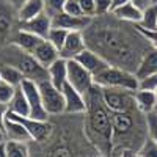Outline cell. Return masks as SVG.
I'll list each match as a JSON object with an SVG mask.
<instances>
[{"mask_svg": "<svg viewBox=\"0 0 157 157\" xmlns=\"http://www.w3.org/2000/svg\"><path fill=\"white\" fill-rule=\"evenodd\" d=\"M105 17L107 14L93 17L90 25L83 30L86 47L96 50L113 66L135 72L143 54L151 46L141 47L135 39L141 35L137 25H134V29H129V22L123 21V25L116 24L118 19L113 13L110 21Z\"/></svg>", "mask_w": 157, "mask_h": 157, "instance_id": "obj_1", "label": "cell"}, {"mask_svg": "<svg viewBox=\"0 0 157 157\" xmlns=\"http://www.w3.org/2000/svg\"><path fill=\"white\" fill-rule=\"evenodd\" d=\"M85 96V135L101 155H110V151L113 148L112 112L102 99L101 86L94 85Z\"/></svg>", "mask_w": 157, "mask_h": 157, "instance_id": "obj_2", "label": "cell"}, {"mask_svg": "<svg viewBox=\"0 0 157 157\" xmlns=\"http://www.w3.org/2000/svg\"><path fill=\"white\" fill-rule=\"evenodd\" d=\"M138 109L132 110H126V112H112V129H113V146H127L132 148V141L134 138L140 143L145 141L146 135H141L143 132H148V127L145 129H138V121L135 113ZM137 151V149H135Z\"/></svg>", "mask_w": 157, "mask_h": 157, "instance_id": "obj_3", "label": "cell"}, {"mask_svg": "<svg viewBox=\"0 0 157 157\" xmlns=\"http://www.w3.org/2000/svg\"><path fill=\"white\" fill-rule=\"evenodd\" d=\"M5 61L14 64V66L24 74L25 78L35 80L36 83L49 78L47 68H44L43 64H39L30 52H25L14 44H11V47L8 49V55L5 57Z\"/></svg>", "mask_w": 157, "mask_h": 157, "instance_id": "obj_4", "label": "cell"}, {"mask_svg": "<svg viewBox=\"0 0 157 157\" xmlns=\"http://www.w3.org/2000/svg\"><path fill=\"white\" fill-rule=\"evenodd\" d=\"M94 83L101 88H123L135 91L138 90L140 80L135 75V72L110 64L104 71L94 75Z\"/></svg>", "mask_w": 157, "mask_h": 157, "instance_id": "obj_5", "label": "cell"}, {"mask_svg": "<svg viewBox=\"0 0 157 157\" xmlns=\"http://www.w3.org/2000/svg\"><path fill=\"white\" fill-rule=\"evenodd\" d=\"M96 85V83H94ZM102 99L110 112H126L135 109V91L123 88H101Z\"/></svg>", "mask_w": 157, "mask_h": 157, "instance_id": "obj_6", "label": "cell"}, {"mask_svg": "<svg viewBox=\"0 0 157 157\" xmlns=\"http://www.w3.org/2000/svg\"><path fill=\"white\" fill-rule=\"evenodd\" d=\"M39 93H41L43 105L49 115H61L64 113V98L63 91L57 88L49 78L38 83Z\"/></svg>", "mask_w": 157, "mask_h": 157, "instance_id": "obj_7", "label": "cell"}, {"mask_svg": "<svg viewBox=\"0 0 157 157\" xmlns=\"http://www.w3.org/2000/svg\"><path fill=\"white\" fill-rule=\"evenodd\" d=\"M68 82L74 88H77L80 93L86 94L94 86V77L75 58H71V60H68Z\"/></svg>", "mask_w": 157, "mask_h": 157, "instance_id": "obj_8", "label": "cell"}, {"mask_svg": "<svg viewBox=\"0 0 157 157\" xmlns=\"http://www.w3.org/2000/svg\"><path fill=\"white\" fill-rule=\"evenodd\" d=\"M21 88L25 93V98L29 101L30 105V116L35 120H47L49 113L46 112L44 105H43V99H41V93H39V86L35 80L30 78H24Z\"/></svg>", "mask_w": 157, "mask_h": 157, "instance_id": "obj_9", "label": "cell"}, {"mask_svg": "<svg viewBox=\"0 0 157 157\" xmlns=\"http://www.w3.org/2000/svg\"><path fill=\"white\" fill-rule=\"evenodd\" d=\"M6 116L19 121L21 124H24L25 129L30 132L33 141H44L52 134V124L47 123V120H35L32 116H22V115H16V113H11V112H8Z\"/></svg>", "mask_w": 157, "mask_h": 157, "instance_id": "obj_10", "label": "cell"}, {"mask_svg": "<svg viewBox=\"0 0 157 157\" xmlns=\"http://www.w3.org/2000/svg\"><path fill=\"white\" fill-rule=\"evenodd\" d=\"M64 98V113L68 115H83L86 110V96L66 82L61 88Z\"/></svg>", "mask_w": 157, "mask_h": 157, "instance_id": "obj_11", "label": "cell"}, {"mask_svg": "<svg viewBox=\"0 0 157 157\" xmlns=\"http://www.w3.org/2000/svg\"><path fill=\"white\" fill-rule=\"evenodd\" d=\"M85 49H86V41H85L83 30H72L68 33L66 41L60 49V57L64 60H71L75 58Z\"/></svg>", "mask_w": 157, "mask_h": 157, "instance_id": "obj_12", "label": "cell"}, {"mask_svg": "<svg viewBox=\"0 0 157 157\" xmlns=\"http://www.w3.org/2000/svg\"><path fill=\"white\" fill-rule=\"evenodd\" d=\"M75 60L80 63L85 69H88L91 74H93V77H94L98 72L104 71L107 66H110V63H109L105 58H104L102 55H99L96 50L90 49V47H86L85 50H82L80 54L75 57Z\"/></svg>", "mask_w": 157, "mask_h": 157, "instance_id": "obj_13", "label": "cell"}, {"mask_svg": "<svg viewBox=\"0 0 157 157\" xmlns=\"http://www.w3.org/2000/svg\"><path fill=\"white\" fill-rule=\"evenodd\" d=\"M14 25V5L10 0H0V43L11 38Z\"/></svg>", "mask_w": 157, "mask_h": 157, "instance_id": "obj_14", "label": "cell"}, {"mask_svg": "<svg viewBox=\"0 0 157 157\" xmlns=\"http://www.w3.org/2000/svg\"><path fill=\"white\" fill-rule=\"evenodd\" d=\"M91 19L93 17H88V16H72L68 14V13H60L55 17H52V25L54 27H61V29H66L69 32L72 30H85Z\"/></svg>", "mask_w": 157, "mask_h": 157, "instance_id": "obj_15", "label": "cell"}, {"mask_svg": "<svg viewBox=\"0 0 157 157\" xmlns=\"http://www.w3.org/2000/svg\"><path fill=\"white\" fill-rule=\"evenodd\" d=\"M32 55L36 58V61H38L39 64H43L44 68H49L55 60L60 58V50H58L54 44H52L47 38H44L43 41L33 49Z\"/></svg>", "mask_w": 157, "mask_h": 157, "instance_id": "obj_16", "label": "cell"}, {"mask_svg": "<svg viewBox=\"0 0 157 157\" xmlns=\"http://www.w3.org/2000/svg\"><path fill=\"white\" fill-rule=\"evenodd\" d=\"M21 29L29 30L41 38H47V35L52 29V17L49 14H46V13H41L39 16H36L30 21L21 22Z\"/></svg>", "mask_w": 157, "mask_h": 157, "instance_id": "obj_17", "label": "cell"}, {"mask_svg": "<svg viewBox=\"0 0 157 157\" xmlns=\"http://www.w3.org/2000/svg\"><path fill=\"white\" fill-rule=\"evenodd\" d=\"M155 72H157V49L151 46L145 54H143L138 66L135 69V75L140 80V78L151 75V74H155Z\"/></svg>", "mask_w": 157, "mask_h": 157, "instance_id": "obj_18", "label": "cell"}, {"mask_svg": "<svg viewBox=\"0 0 157 157\" xmlns=\"http://www.w3.org/2000/svg\"><path fill=\"white\" fill-rule=\"evenodd\" d=\"M134 96H135V105L141 113L148 115V113L157 110V94H155V91L138 88V90H135Z\"/></svg>", "mask_w": 157, "mask_h": 157, "instance_id": "obj_19", "label": "cell"}, {"mask_svg": "<svg viewBox=\"0 0 157 157\" xmlns=\"http://www.w3.org/2000/svg\"><path fill=\"white\" fill-rule=\"evenodd\" d=\"M47 72H49V80L61 90L63 85L68 82V60L60 57L47 68Z\"/></svg>", "mask_w": 157, "mask_h": 157, "instance_id": "obj_20", "label": "cell"}, {"mask_svg": "<svg viewBox=\"0 0 157 157\" xmlns=\"http://www.w3.org/2000/svg\"><path fill=\"white\" fill-rule=\"evenodd\" d=\"M44 38H41V36H38V35H35V33H32V32H29V30H24V29H19L17 32H16V35L13 36V44L14 46H17V47H21L22 50H25V52H33V49L43 41Z\"/></svg>", "mask_w": 157, "mask_h": 157, "instance_id": "obj_21", "label": "cell"}, {"mask_svg": "<svg viewBox=\"0 0 157 157\" xmlns=\"http://www.w3.org/2000/svg\"><path fill=\"white\" fill-rule=\"evenodd\" d=\"M5 138L10 140H19V141H32V135L27 129H25L24 124H21L19 121L13 120V118L6 116V121H5Z\"/></svg>", "mask_w": 157, "mask_h": 157, "instance_id": "obj_22", "label": "cell"}, {"mask_svg": "<svg viewBox=\"0 0 157 157\" xmlns=\"http://www.w3.org/2000/svg\"><path fill=\"white\" fill-rule=\"evenodd\" d=\"M113 14L118 17V19H121L124 22H129V24H140L141 21V16H143V10L138 8L134 2H127L126 5L120 6V8H116L115 11H112Z\"/></svg>", "mask_w": 157, "mask_h": 157, "instance_id": "obj_23", "label": "cell"}, {"mask_svg": "<svg viewBox=\"0 0 157 157\" xmlns=\"http://www.w3.org/2000/svg\"><path fill=\"white\" fill-rule=\"evenodd\" d=\"M41 13H44V0H25L19 6L17 17L21 22H25L39 16Z\"/></svg>", "mask_w": 157, "mask_h": 157, "instance_id": "obj_24", "label": "cell"}, {"mask_svg": "<svg viewBox=\"0 0 157 157\" xmlns=\"http://www.w3.org/2000/svg\"><path fill=\"white\" fill-rule=\"evenodd\" d=\"M8 112L22 115V116H30V105H29V101L25 98V93L22 91L21 85L16 88L14 96L8 102Z\"/></svg>", "mask_w": 157, "mask_h": 157, "instance_id": "obj_25", "label": "cell"}, {"mask_svg": "<svg viewBox=\"0 0 157 157\" xmlns=\"http://www.w3.org/2000/svg\"><path fill=\"white\" fill-rule=\"evenodd\" d=\"M0 77L2 80L13 85V86H19L24 80V74L11 63H6V61H2L0 63Z\"/></svg>", "mask_w": 157, "mask_h": 157, "instance_id": "obj_26", "label": "cell"}, {"mask_svg": "<svg viewBox=\"0 0 157 157\" xmlns=\"http://www.w3.org/2000/svg\"><path fill=\"white\" fill-rule=\"evenodd\" d=\"M137 25L143 30H149V32L157 30V3H151L149 6L143 10L141 21Z\"/></svg>", "mask_w": 157, "mask_h": 157, "instance_id": "obj_27", "label": "cell"}, {"mask_svg": "<svg viewBox=\"0 0 157 157\" xmlns=\"http://www.w3.org/2000/svg\"><path fill=\"white\" fill-rule=\"evenodd\" d=\"M5 148H6V157H27L30 154L27 141L5 138Z\"/></svg>", "mask_w": 157, "mask_h": 157, "instance_id": "obj_28", "label": "cell"}, {"mask_svg": "<svg viewBox=\"0 0 157 157\" xmlns=\"http://www.w3.org/2000/svg\"><path fill=\"white\" fill-rule=\"evenodd\" d=\"M68 33H69V30L61 29V27H54V25H52V29H50V32H49V35H47V39L60 50V49L63 47L64 41H66Z\"/></svg>", "mask_w": 157, "mask_h": 157, "instance_id": "obj_29", "label": "cell"}, {"mask_svg": "<svg viewBox=\"0 0 157 157\" xmlns=\"http://www.w3.org/2000/svg\"><path fill=\"white\" fill-rule=\"evenodd\" d=\"M138 157H157V141L152 140L149 135L141 143V146L137 151Z\"/></svg>", "mask_w": 157, "mask_h": 157, "instance_id": "obj_30", "label": "cell"}, {"mask_svg": "<svg viewBox=\"0 0 157 157\" xmlns=\"http://www.w3.org/2000/svg\"><path fill=\"white\" fill-rule=\"evenodd\" d=\"M64 3H66V0H44V13L50 17H55L57 14L63 13Z\"/></svg>", "mask_w": 157, "mask_h": 157, "instance_id": "obj_31", "label": "cell"}, {"mask_svg": "<svg viewBox=\"0 0 157 157\" xmlns=\"http://www.w3.org/2000/svg\"><path fill=\"white\" fill-rule=\"evenodd\" d=\"M16 88L17 86H13L3 80L0 82V104H6L8 105V102L13 99V96L16 93Z\"/></svg>", "mask_w": 157, "mask_h": 157, "instance_id": "obj_32", "label": "cell"}, {"mask_svg": "<svg viewBox=\"0 0 157 157\" xmlns=\"http://www.w3.org/2000/svg\"><path fill=\"white\" fill-rule=\"evenodd\" d=\"M146 127H148V135L157 141V110L146 115Z\"/></svg>", "mask_w": 157, "mask_h": 157, "instance_id": "obj_33", "label": "cell"}, {"mask_svg": "<svg viewBox=\"0 0 157 157\" xmlns=\"http://www.w3.org/2000/svg\"><path fill=\"white\" fill-rule=\"evenodd\" d=\"M138 88L155 91V90H157V72H155V74H151V75H146V77H143V78H140V85H138Z\"/></svg>", "mask_w": 157, "mask_h": 157, "instance_id": "obj_34", "label": "cell"}, {"mask_svg": "<svg viewBox=\"0 0 157 157\" xmlns=\"http://www.w3.org/2000/svg\"><path fill=\"white\" fill-rule=\"evenodd\" d=\"M96 16H104L112 13V0H94Z\"/></svg>", "mask_w": 157, "mask_h": 157, "instance_id": "obj_35", "label": "cell"}, {"mask_svg": "<svg viewBox=\"0 0 157 157\" xmlns=\"http://www.w3.org/2000/svg\"><path fill=\"white\" fill-rule=\"evenodd\" d=\"M63 11H64V13H68V14H72V16H85L77 0H66V3H64V10H63Z\"/></svg>", "mask_w": 157, "mask_h": 157, "instance_id": "obj_36", "label": "cell"}, {"mask_svg": "<svg viewBox=\"0 0 157 157\" xmlns=\"http://www.w3.org/2000/svg\"><path fill=\"white\" fill-rule=\"evenodd\" d=\"M80 5L83 14L88 17H96V8H94V0H77Z\"/></svg>", "mask_w": 157, "mask_h": 157, "instance_id": "obj_37", "label": "cell"}, {"mask_svg": "<svg viewBox=\"0 0 157 157\" xmlns=\"http://www.w3.org/2000/svg\"><path fill=\"white\" fill-rule=\"evenodd\" d=\"M137 27H138V25H137ZM138 30H140L143 35H145V36L148 38V41L151 43V46L157 49V30H154V32H149V30H143V29H140V27H138Z\"/></svg>", "mask_w": 157, "mask_h": 157, "instance_id": "obj_38", "label": "cell"}, {"mask_svg": "<svg viewBox=\"0 0 157 157\" xmlns=\"http://www.w3.org/2000/svg\"><path fill=\"white\" fill-rule=\"evenodd\" d=\"M6 113H8V105L6 104H0V129H5V121H6Z\"/></svg>", "mask_w": 157, "mask_h": 157, "instance_id": "obj_39", "label": "cell"}, {"mask_svg": "<svg viewBox=\"0 0 157 157\" xmlns=\"http://www.w3.org/2000/svg\"><path fill=\"white\" fill-rule=\"evenodd\" d=\"M132 2L138 6V8H141V10H145L146 6H149L151 3H155L154 0H132Z\"/></svg>", "mask_w": 157, "mask_h": 157, "instance_id": "obj_40", "label": "cell"}, {"mask_svg": "<svg viewBox=\"0 0 157 157\" xmlns=\"http://www.w3.org/2000/svg\"><path fill=\"white\" fill-rule=\"evenodd\" d=\"M127 2H132V0H112V11H115L116 8H120L123 5H126Z\"/></svg>", "mask_w": 157, "mask_h": 157, "instance_id": "obj_41", "label": "cell"}, {"mask_svg": "<svg viewBox=\"0 0 157 157\" xmlns=\"http://www.w3.org/2000/svg\"><path fill=\"white\" fill-rule=\"evenodd\" d=\"M0 157H6V148H5V140L0 143Z\"/></svg>", "mask_w": 157, "mask_h": 157, "instance_id": "obj_42", "label": "cell"}, {"mask_svg": "<svg viewBox=\"0 0 157 157\" xmlns=\"http://www.w3.org/2000/svg\"><path fill=\"white\" fill-rule=\"evenodd\" d=\"M10 2H11L13 5H14V6H16V5H19V6H21V5L25 2V0H10Z\"/></svg>", "mask_w": 157, "mask_h": 157, "instance_id": "obj_43", "label": "cell"}, {"mask_svg": "<svg viewBox=\"0 0 157 157\" xmlns=\"http://www.w3.org/2000/svg\"><path fill=\"white\" fill-rule=\"evenodd\" d=\"M3 140H5V132H3L2 129H0V143H2Z\"/></svg>", "mask_w": 157, "mask_h": 157, "instance_id": "obj_44", "label": "cell"}, {"mask_svg": "<svg viewBox=\"0 0 157 157\" xmlns=\"http://www.w3.org/2000/svg\"><path fill=\"white\" fill-rule=\"evenodd\" d=\"M0 82H2V77H0Z\"/></svg>", "mask_w": 157, "mask_h": 157, "instance_id": "obj_45", "label": "cell"}, {"mask_svg": "<svg viewBox=\"0 0 157 157\" xmlns=\"http://www.w3.org/2000/svg\"><path fill=\"white\" fill-rule=\"evenodd\" d=\"M154 2H155V3H157V0H154Z\"/></svg>", "mask_w": 157, "mask_h": 157, "instance_id": "obj_46", "label": "cell"}, {"mask_svg": "<svg viewBox=\"0 0 157 157\" xmlns=\"http://www.w3.org/2000/svg\"><path fill=\"white\" fill-rule=\"evenodd\" d=\"M155 94H157V90H155Z\"/></svg>", "mask_w": 157, "mask_h": 157, "instance_id": "obj_47", "label": "cell"}]
</instances>
